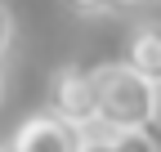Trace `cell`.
Wrapping results in <instances>:
<instances>
[{
	"label": "cell",
	"instance_id": "cell-1",
	"mask_svg": "<svg viewBox=\"0 0 161 152\" xmlns=\"http://www.w3.org/2000/svg\"><path fill=\"white\" fill-rule=\"evenodd\" d=\"M98 85V121L112 130H152L161 117V85L148 81L130 63H103L94 67Z\"/></svg>",
	"mask_w": 161,
	"mask_h": 152
},
{
	"label": "cell",
	"instance_id": "cell-2",
	"mask_svg": "<svg viewBox=\"0 0 161 152\" xmlns=\"http://www.w3.org/2000/svg\"><path fill=\"white\" fill-rule=\"evenodd\" d=\"M49 112L63 117L80 130H90L98 121V85H94V67L67 63L49 76Z\"/></svg>",
	"mask_w": 161,
	"mask_h": 152
},
{
	"label": "cell",
	"instance_id": "cell-3",
	"mask_svg": "<svg viewBox=\"0 0 161 152\" xmlns=\"http://www.w3.org/2000/svg\"><path fill=\"white\" fill-rule=\"evenodd\" d=\"M9 143H14V152H80L85 130L54 117V112H36V117H27L14 130Z\"/></svg>",
	"mask_w": 161,
	"mask_h": 152
},
{
	"label": "cell",
	"instance_id": "cell-4",
	"mask_svg": "<svg viewBox=\"0 0 161 152\" xmlns=\"http://www.w3.org/2000/svg\"><path fill=\"white\" fill-rule=\"evenodd\" d=\"M125 63L161 85V23H139L125 41Z\"/></svg>",
	"mask_w": 161,
	"mask_h": 152
},
{
	"label": "cell",
	"instance_id": "cell-5",
	"mask_svg": "<svg viewBox=\"0 0 161 152\" xmlns=\"http://www.w3.org/2000/svg\"><path fill=\"white\" fill-rule=\"evenodd\" d=\"M80 152H157L152 130H112V125H90Z\"/></svg>",
	"mask_w": 161,
	"mask_h": 152
},
{
	"label": "cell",
	"instance_id": "cell-6",
	"mask_svg": "<svg viewBox=\"0 0 161 152\" xmlns=\"http://www.w3.org/2000/svg\"><path fill=\"white\" fill-rule=\"evenodd\" d=\"M67 5H72L76 14H108V9H116L112 0H67Z\"/></svg>",
	"mask_w": 161,
	"mask_h": 152
},
{
	"label": "cell",
	"instance_id": "cell-7",
	"mask_svg": "<svg viewBox=\"0 0 161 152\" xmlns=\"http://www.w3.org/2000/svg\"><path fill=\"white\" fill-rule=\"evenodd\" d=\"M9 41H14V14H9L5 5H0V54L9 49Z\"/></svg>",
	"mask_w": 161,
	"mask_h": 152
},
{
	"label": "cell",
	"instance_id": "cell-8",
	"mask_svg": "<svg viewBox=\"0 0 161 152\" xmlns=\"http://www.w3.org/2000/svg\"><path fill=\"white\" fill-rule=\"evenodd\" d=\"M116 9H134V5H143V0H112Z\"/></svg>",
	"mask_w": 161,
	"mask_h": 152
},
{
	"label": "cell",
	"instance_id": "cell-9",
	"mask_svg": "<svg viewBox=\"0 0 161 152\" xmlns=\"http://www.w3.org/2000/svg\"><path fill=\"white\" fill-rule=\"evenodd\" d=\"M0 152H14V143H0Z\"/></svg>",
	"mask_w": 161,
	"mask_h": 152
},
{
	"label": "cell",
	"instance_id": "cell-10",
	"mask_svg": "<svg viewBox=\"0 0 161 152\" xmlns=\"http://www.w3.org/2000/svg\"><path fill=\"white\" fill-rule=\"evenodd\" d=\"M0 90H5V81H0Z\"/></svg>",
	"mask_w": 161,
	"mask_h": 152
}]
</instances>
